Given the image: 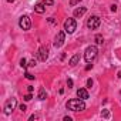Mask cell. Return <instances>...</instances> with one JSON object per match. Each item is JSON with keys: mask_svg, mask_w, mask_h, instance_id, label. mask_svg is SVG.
Wrapping results in <instances>:
<instances>
[{"mask_svg": "<svg viewBox=\"0 0 121 121\" xmlns=\"http://www.w3.org/2000/svg\"><path fill=\"white\" fill-rule=\"evenodd\" d=\"M44 10H46V7H44V3H43V2H41V3H37V4L34 6V12L39 13V14H43Z\"/></svg>", "mask_w": 121, "mask_h": 121, "instance_id": "30bf717a", "label": "cell"}, {"mask_svg": "<svg viewBox=\"0 0 121 121\" xmlns=\"http://www.w3.org/2000/svg\"><path fill=\"white\" fill-rule=\"evenodd\" d=\"M77 97L81 98V100H87L88 98V91L86 88H78L77 90Z\"/></svg>", "mask_w": 121, "mask_h": 121, "instance_id": "9c48e42d", "label": "cell"}, {"mask_svg": "<svg viewBox=\"0 0 121 121\" xmlns=\"http://www.w3.org/2000/svg\"><path fill=\"white\" fill-rule=\"evenodd\" d=\"M118 78H120V80H121V70H120V71H118Z\"/></svg>", "mask_w": 121, "mask_h": 121, "instance_id": "484cf974", "label": "cell"}, {"mask_svg": "<svg viewBox=\"0 0 121 121\" xmlns=\"http://www.w3.org/2000/svg\"><path fill=\"white\" fill-rule=\"evenodd\" d=\"M43 3H44V6H53L54 4L53 0H43Z\"/></svg>", "mask_w": 121, "mask_h": 121, "instance_id": "2e32d148", "label": "cell"}, {"mask_svg": "<svg viewBox=\"0 0 121 121\" xmlns=\"http://www.w3.org/2000/svg\"><path fill=\"white\" fill-rule=\"evenodd\" d=\"M26 110H27V107H26L24 104H22V105H20V111H23V112H24Z\"/></svg>", "mask_w": 121, "mask_h": 121, "instance_id": "603a6c76", "label": "cell"}, {"mask_svg": "<svg viewBox=\"0 0 121 121\" xmlns=\"http://www.w3.org/2000/svg\"><path fill=\"white\" fill-rule=\"evenodd\" d=\"M31 98H33V97H31V93H29V94H26V95H24V100H26V101H30Z\"/></svg>", "mask_w": 121, "mask_h": 121, "instance_id": "d6986e66", "label": "cell"}, {"mask_svg": "<svg viewBox=\"0 0 121 121\" xmlns=\"http://www.w3.org/2000/svg\"><path fill=\"white\" fill-rule=\"evenodd\" d=\"M19 26L22 30H30L31 27V19L29 16H22L20 20H19Z\"/></svg>", "mask_w": 121, "mask_h": 121, "instance_id": "5b68a950", "label": "cell"}, {"mask_svg": "<svg viewBox=\"0 0 121 121\" xmlns=\"http://www.w3.org/2000/svg\"><path fill=\"white\" fill-rule=\"evenodd\" d=\"M7 2H9V3H12V2H14V0H7Z\"/></svg>", "mask_w": 121, "mask_h": 121, "instance_id": "4316f807", "label": "cell"}, {"mask_svg": "<svg viewBox=\"0 0 121 121\" xmlns=\"http://www.w3.org/2000/svg\"><path fill=\"white\" fill-rule=\"evenodd\" d=\"M67 86H69V88H71V87H73V80H71V78H69V80H67Z\"/></svg>", "mask_w": 121, "mask_h": 121, "instance_id": "44dd1931", "label": "cell"}, {"mask_svg": "<svg viewBox=\"0 0 121 121\" xmlns=\"http://www.w3.org/2000/svg\"><path fill=\"white\" fill-rule=\"evenodd\" d=\"M36 66V60H30L29 61V67H34Z\"/></svg>", "mask_w": 121, "mask_h": 121, "instance_id": "ffe728a7", "label": "cell"}, {"mask_svg": "<svg viewBox=\"0 0 121 121\" xmlns=\"http://www.w3.org/2000/svg\"><path fill=\"white\" fill-rule=\"evenodd\" d=\"M86 12H87V7H78L74 10V17H81L86 14Z\"/></svg>", "mask_w": 121, "mask_h": 121, "instance_id": "8fae6325", "label": "cell"}, {"mask_svg": "<svg viewBox=\"0 0 121 121\" xmlns=\"http://www.w3.org/2000/svg\"><path fill=\"white\" fill-rule=\"evenodd\" d=\"M100 24H101V19H100L98 16H91V17L87 20V27H88L90 30H95V29H98Z\"/></svg>", "mask_w": 121, "mask_h": 121, "instance_id": "3957f363", "label": "cell"}, {"mask_svg": "<svg viewBox=\"0 0 121 121\" xmlns=\"http://www.w3.org/2000/svg\"><path fill=\"white\" fill-rule=\"evenodd\" d=\"M78 60H80V54H74L71 58H70V66H76L78 63Z\"/></svg>", "mask_w": 121, "mask_h": 121, "instance_id": "7c38bea8", "label": "cell"}, {"mask_svg": "<svg viewBox=\"0 0 121 121\" xmlns=\"http://www.w3.org/2000/svg\"><path fill=\"white\" fill-rule=\"evenodd\" d=\"M47 57H48V48L44 47V46L40 47V48H39V58L41 60V61H46Z\"/></svg>", "mask_w": 121, "mask_h": 121, "instance_id": "ba28073f", "label": "cell"}, {"mask_svg": "<svg viewBox=\"0 0 121 121\" xmlns=\"http://www.w3.org/2000/svg\"><path fill=\"white\" fill-rule=\"evenodd\" d=\"M95 43H97V44H103V43H104V39H103L101 34H97V36H95Z\"/></svg>", "mask_w": 121, "mask_h": 121, "instance_id": "5bb4252c", "label": "cell"}, {"mask_svg": "<svg viewBox=\"0 0 121 121\" xmlns=\"http://www.w3.org/2000/svg\"><path fill=\"white\" fill-rule=\"evenodd\" d=\"M24 76H26V78H27V80H34V76H33V74H30V73H26Z\"/></svg>", "mask_w": 121, "mask_h": 121, "instance_id": "ac0fdd59", "label": "cell"}, {"mask_svg": "<svg viewBox=\"0 0 121 121\" xmlns=\"http://www.w3.org/2000/svg\"><path fill=\"white\" fill-rule=\"evenodd\" d=\"M20 66H22L23 69H27L29 64H27V60H26V58H22V60H20Z\"/></svg>", "mask_w": 121, "mask_h": 121, "instance_id": "9a60e30c", "label": "cell"}, {"mask_svg": "<svg viewBox=\"0 0 121 121\" xmlns=\"http://www.w3.org/2000/svg\"><path fill=\"white\" fill-rule=\"evenodd\" d=\"M91 86H93V80L88 78V80H87V87H91Z\"/></svg>", "mask_w": 121, "mask_h": 121, "instance_id": "7402d4cb", "label": "cell"}, {"mask_svg": "<svg viewBox=\"0 0 121 121\" xmlns=\"http://www.w3.org/2000/svg\"><path fill=\"white\" fill-rule=\"evenodd\" d=\"M67 110H71V111H84L86 110V104H84V100L81 98H73V100H69L67 104H66Z\"/></svg>", "mask_w": 121, "mask_h": 121, "instance_id": "6da1fadb", "label": "cell"}, {"mask_svg": "<svg viewBox=\"0 0 121 121\" xmlns=\"http://www.w3.org/2000/svg\"><path fill=\"white\" fill-rule=\"evenodd\" d=\"M98 56V48L95 46H88L84 51V60L87 63H93Z\"/></svg>", "mask_w": 121, "mask_h": 121, "instance_id": "7a4b0ae2", "label": "cell"}, {"mask_svg": "<svg viewBox=\"0 0 121 121\" xmlns=\"http://www.w3.org/2000/svg\"><path fill=\"white\" fill-rule=\"evenodd\" d=\"M16 105H17V100L16 98L7 100L6 104H4V114H12V111L16 108Z\"/></svg>", "mask_w": 121, "mask_h": 121, "instance_id": "52a82bcc", "label": "cell"}, {"mask_svg": "<svg viewBox=\"0 0 121 121\" xmlns=\"http://www.w3.org/2000/svg\"><path fill=\"white\" fill-rule=\"evenodd\" d=\"M81 2V0H70V6H76V4H78Z\"/></svg>", "mask_w": 121, "mask_h": 121, "instance_id": "e0dca14e", "label": "cell"}, {"mask_svg": "<svg viewBox=\"0 0 121 121\" xmlns=\"http://www.w3.org/2000/svg\"><path fill=\"white\" fill-rule=\"evenodd\" d=\"M64 41H66V34H64V31H58L57 33V36L54 37V47L56 48H58V47H61L63 44H64Z\"/></svg>", "mask_w": 121, "mask_h": 121, "instance_id": "8992f818", "label": "cell"}, {"mask_svg": "<svg viewBox=\"0 0 121 121\" xmlns=\"http://www.w3.org/2000/svg\"><path fill=\"white\" fill-rule=\"evenodd\" d=\"M76 29H77V23H76L74 19H67V20L64 22V31H66V33L71 34V33L76 31Z\"/></svg>", "mask_w": 121, "mask_h": 121, "instance_id": "277c9868", "label": "cell"}, {"mask_svg": "<svg viewBox=\"0 0 121 121\" xmlns=\"http://www.w3.org/2000/svg\"><path fill=\"white\" fill-rule=\"evenodd\" d=\"M27 90H29V93H33V87H31V86H29V88H27Z\"/></svg>", "mask_w": 121, "mask_h": 121, "instance_id": "d4e9b609", "label": "cell"}, {"mask_svg": "<svg viewBox=\"0 0 121 121\" xmlns=\"http://www.w3.org/2000/svg\"><path fill=\"white\" fill-rule=\"evenodd\" d=\"M39 100H46V90L44 88H40V91H39Z\"/></svg>", "mask_w": 121, "mask_h": 121, "instance_id": "4fadbf2b", "label": "cell"}, {"mask_svg": "<svg viewBox=\"0 0 121 121\" xmlns=\"http://www.w3.org/2000/svg\"><path fill=\"white\" fill-rule=\"evenodd\" d=\"M111 10H112V12H115V10H117V6H115V4H112V6H111Z\"/></svg>", "mask_w": 121, "mask_h": 121, "instance_id": "cb8c5ba5", "label": "cell"}]
</instances>
